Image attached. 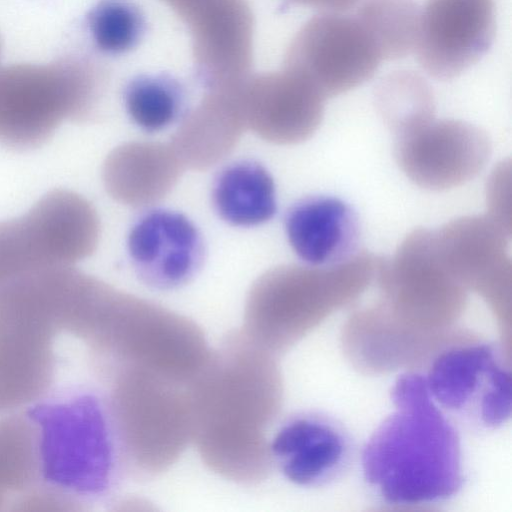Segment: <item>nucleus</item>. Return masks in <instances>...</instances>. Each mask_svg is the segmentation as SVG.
<instances>
[{
  "instance_id": "nucleus-9",
  "label": "nucleus",
  "mask_w": 512,
  "mask_h": 512,
  "mask_svg": "<svg viewBox=\"0 0 512 512\" xmlns=\"http://www.w3.org/2000/svg\"><path fill=\"white\" fill-rule=\"evenodd\" d=\"M382 61L375 42L356 16L326 12L301 27L283 66L305 78L326 99L371 79Z\"/></svg>"
},
{
  "instance_id": "nucleus-1",
  "label": "nucleus",
  "mask_w": 512,
  "mask_h": 512,
  "mask_svg": "<svg viewBox=\"0 0 512 512\" xmlns=\"http://www.w3.org/2000/svg\"><path fill=\"white\" fill-rule=\"evenodd\" d=\"M191 441L205 465L239 484H256L272 462L267 432L282 385L274 354L242 331L228 335L189 384Z\"/></svg>"
},
{
  "instance_id": "nucleus-6",
  "label": "nucleus",
  "mask_w": 512,
  "mask_h": 512,
  "mask_svg": "<svg viewBox=\"0 0 512 512\" xmlns=\"http://www.w3.org/2000/svg\"><path fill=\"white\" fill-rule=\"evenodd\" d=\"M108 408L121 456L140 475L166 471L191 441L189 384L118 366Z\"/></svg>"
},
{
  "instance_id": "nucleus-18",
  "label": "nucleus",
  "mask_w": 512,
  "mask_h": 512,
  "mask_svg": "<svg viewBox=\"0 0 512 512\" xmlns=\"http://www.w3.org/2000/svg\"><path fill=\"white\" fill-rule=\"evenodd\" d=\"M269 450L288 480L301 486H318L343 471L350 456V442L331 419L303 413L281 425L269 442Z\"/></svg>"
},
{
  "instance_id": "nucleus-8",
  "label": "nucleus",
  "mask_w": 512,
  "mask_h": 512,
  "mask_svg": "<svg viewBox=\"0 0 512 512\" xmlns=\"http://www.w3.org/2000/svg\"><path fill=\"white\" fill-rule=\"evenodd\" d=\"M92 204L70 190L47 193L25 214L0 222V283L41 269L74 266L97 247Z\"/></svg>"
},
{
  "instance_id": "nucleus-25",
  "label": "nucleus",
  "mask_w": 512,
  "mask_h": 512,
  "mask_svg": "<svg viewBox=\"0 0 512 512\" xmlns=\"http://www.w3.org/2000/svg\"><path fill=\"white\" fill-rule=\"evenodd\" d=\"M124 103L137 126L147 132H157L179 116L183 90L179 82L168 75H141L127 85Z\"/></svg>"
},
{
  "instance_id": "nucleus-15",
  "label": "nucleus",
  "mask_w": 512,
  "mask_h": 512,
  "mask_svg": "<svg viewBox=\"0 0 512 512\" xmlns=\"http://www.w3.org/2000/svg\"><path fill=\"white\" fill-rule=\"evenodd\" d=\"M440 259L463 286L478 290L492 302L509 300L511 234L486 216H465L434 231Z\"/></svg>"
},
{
  "instance_id": "nucleus-21",
  "label": "nucleus",
  "mask_w": 512,
  "mask_h": 512,
  "mask_svg": "<svg viewBox=\"0 0 512 512\" xmlns=\"http://www.w3.org/2000/svg\"><path fill=\"white\" fill-rule=\"evenodd\" d=\"M285 228L294 252L315 266L337 264L353 256L359 239L356 214L334 197L301 200L287 213Z\"/></svg>"
},
{
  "instance_id": "nucleus-3",
  "label": "nucleus",
  "mask_w": 512,
  "mask_h": 512,
  "mask_svg": "<svg viewBox=\"0 0 512 512\" xmlns=\"http://www.w3.org/2000/svg\"><path fill=\"white\" fill-rule=\"evenodd\" d=\"M377 265L375 256L363 252L324 267L273 268L248 293L242 332L275 355L324 313L358 296L376 275Z\"/></svg>"
},
{
  "instance_id": "nucleus-16",
  "label": "nucleus",
  "mask_w": 512,
  "mask_h": 512,
  "mask_svg": "<svg viewBox=\"0 0 512 512\" xmlns=\"http://www.w3.org/2000/svg\"><path fill=\"white\" fill-rule=\"evenodd\" d=\"M377 274L390 299L408 312L449 313L464 300V286L442 263L434 231L428 229L413 230L390 260L379 259Z\"/></svg>"
},
{
  "instance_id": "nucleus-24",
  "label": "nucleus",
  "mask_w": 512,
  "mask_h": 512,
  "mask_svg": "<svg viewBox=\"0 0 512 512\" xmlns=\"http://www.w3.org/2000/svg\"><path fill=\"white\" fill-rule=\"evenodd\" d=\"M379 111L396 135L433 119L434 98L426 81L409 71L385 77L376 90Z\"/></svg>"
},
{
  "instance_id": "nucleus-13",
  "label": "nucleus",
  "mask_w": 512,
  "mask_h": 512,
  "mask_svg": "<svg viewBox=\"0 0 512 512\" xmlns=\"http://www.w3.org/2000/svg\"><path fill=\"white\" fill-rule=\"evenodd\" d=\"M495 29L493 0H426L414 51L430 76L452 79L486 54Z\"/></svg>"
},
{
  "instance_id": "nucleus-26",
  "label": "nucleus",
  "mask_w": 512,
  "mask_h": 512,
  "mask_svg": "<svg viewBox=\"0 0 512 512\" xmlns=\"http://www.w3.org/2000/svg\"><path fill=\"white\" fill-rule=\"evenodd\" d=\"M87 21L95 45L108 54L132 50L145 32L144 16L130 0H100Z\"/></svg>"
},
{
  "instance_id": "nucleus-4",
  "label": "nucleus",
  "mask_w": 512,
  "mask_h": 512,
  "mask_svg": "<svg viewBox=\"0 0 512 512\" xmlns=\"http://www.w3.org/2000/svg\"><path fill=\"white\" fill-rule=\"evenodd\" d=\"M87 340L118 366L138 367L186 384L212 352L193 321L112 286L98 307Z\"/></svg>"
},
{
  "instance_id": "nucleus-17",
  "label": "nucleus",
  "mask_w": 512,
  "mask_h": 512,
  "mask_svg": "<svg viewBox=\"0 0 512 512\" xmlns=\"http://www.w3.org/2000/svg\"><path fill=\"white\" fill-rule=\"evenodd\" d=\"M127 244L137 274L158 289L187 283L203 260L200 233L186 216L175 211L154 210L141 217Z\"/></svg>"
},
{
  "instance_id": "nucleus-23",
  "label": "nucleus",
  "mask_w": 512,
  "mask_h": 512,
  "mask_svg": "<svg viewBox=\"0 0 512 512\" xmlns=\"http://www.w3.org/2000/svg\"><path fill=\"white\" fill-rule=\"evenodd\" d=\"M355 16L383 60H397L414 50L420 16L415 0H365Z\"/></svg>"
},
{
  "instance_id": "nucleus-27",
  "label": "nucleus",
  "mask_w": 512,
  "mask_h": 512,
  "mask_svg": "<svg viewBox=\"0 0 512 512\" xmlns=\"http://www.w3.org/2000/svg\"><path fill=\"white\" fill-rule=\"evenodd\" d=\"M511 166L503 162L493 171L487 186V216L511 234Z\"/></svg>"
},
{
  "instance_id": "nucleus-20",
  "label": "nucleus",
  "mask_w": 512,
  "mask_h": 512,
  "mask_svg": "<svg viewBox=\"0 0 512 512\" xmlns=\"http://www.w3.org/2000/svg\"><path fill=\"white\" fill-rule=\"evenodd\" d=\"M182 168L172 145L135 141L109 153L102 179L113 199L131 207H145L159 202L171 191Z\"/></svg>"
},
{
  "instance_id": "nucleus-7",
  "label": "nucleus",
  "mask_w": 512,
  "mask_h": 512,
  "mask_svg": "<svg viewBox=\"0 0 512 512\" xmlns=\"http://www.w3.org/2000/svg\"><path fill=\"white\" fill-rule=\"evenodd\" d=\"M31 416L37 464L47 479L87 496L109 489L117 440L110 411L99 398L81 394L38 406Z\"/></svg>"
},
{
  "instance_id": "nucleus-5",
  "label": "nucleus",
  "mask_w": 512,
  "mask_h": 512,
  "mask_svg": "<svg viewBox=\"0 0 512 512\" xmlns=\"http://www.w3.org/2000/svg\"><path fill=\"white\" fill-rule=\"evenodd\" d=\"M104 76L93 63L65 58L0 70V143L31 149L45 143L65 120L92 115Z\"/></svg>"
},
{
  "instance_id": "nucleus-2",
  "label": "nucleus",
  "mask_w": 512,
  "mask_h": 512,
  "mask_svg": "<svg viewBox=\"0 0 512 512\" xmlns=\"http://www.w3.org/2000/svg\"><path fill=\"white\" fill-rule=\"evenodd\" d=\"M391 397L394 411L362 451L365 480L391 505L430 504L453 497L463 482L459 438L432 398L425 376L402 374Z\"/></svg>"
},
{
  "instance_id": "nucleus-11",
  "label": "nucleus",
  "mask_w": 512,
  "mask_h": 512,
  "mask_svg": "<svg viewBox=\"0 0 512 512\" xmlns=\"http://www.w3.org/2000/svg\"><path fill=\"white\" fill-rule=\"evenodd\" d=\"M187 26L198 78L208 89L250 75L253 14L246 0H160Z\"/></svg>"
},
{
  "instance_id": "nucleus-12",
  "label": "nucleus",
  "mask_w": 512,
  "mask_h": 512,
  "mask_svg": "<svg viewBox=\"0 0 512 512\" xmlns=\"http://www.w3.org/2000/svg\"><path fill=\"white\" fill-rule=\"evenodd\" d=\"M491 142L485 131L460 120L434 118L396 135L395 157L405 175L429 190L465 184L486 165Z\"/></svg>"
},
{
  "instance_id": "nucleus-10",
  "label": "nucleus",
  "mask_w": 512,
  "mask_h": 512,
  "mask_svg": "<svg viewBox=\"0 0 512 512\" xmlns=\"http://www.w3.org/2000/svg\"><path fill=\"white\" fill-rule=\"evenodd\" d=\"M442 410L497 427L511 414V375L496 346L457 345L441 352L425 376Z\"/></svg>"
},
{
  "instance_id": "nucleus-29",
  "label": "nucleus",
  "mask_w": 512,
  "mask_h": 512,
  "mask_svg": "<svg viewBox=\"0 0 512 512\" xmlns=\"http://www.w3.org/2000/svg\"><path fill=\"white\" fill-rule=\"evenodd\" d=\"M1 48H2V45H1V38H0V53H1Z\"/></svg>"
},
{
  "instance_id": "nucleus-19",
  "label": "nucleus",
  "mask_w": 512,
  "mask_h": 512,
  "mask_svg": "<svg viewBox=\"0 0 512 512\" xmlns=\"http://www.w3.org/2000/svg\"><path fill=\"white\" fill-rule=\"evenodd\" d=\"M245 80L207 90L198 105L184 117L171 144L183 166L208 169L236 146L247 127L242 102Z\"/></svg>"
},
{
  "instance_id": "nucleus-28",
  "label": "nucleus",
  "mask_w": 512,
  "mask_h": 512,
  "mask_svg": "<svg viewBox=\"0 0 512 512\" xmlns=\"http://www.w3.org/2000/svg\"><path fill=\"white\" fill-rule=\"evenodd\" d=\"M292 3L326 12L340 13L354 7L360 0H287Z\"/></svg>"
},
{
  "instance_id": "nucleus-14",
  "label": "nucleus",
  "mask_w": 512,
  "mask_h": 512,
  "mask_svg": "<svg viewBox=\"0 0 512 512\" xmlns=\"http://www.w3.org/2000/svg\"><path fill=\"white\" fill-rule=\"evenodd\" d=\"M325 98L293 70L249 75L242 88V102L249 127L275 144H297L310 138L324 114Z\"/></svg>"
},
{
  "instance_id": "nucleus-22",
  "label": "nucleus",
  "mask_w": 512,
  "mask_h": 512,
  "mask_svg": "<svg viewBox=\"0 0 512 512\" xmlns=\"http://www.w3.org/2000/svg\"><path fill=\"white\" fill-rule=\"evenodd\" d=\"M212 198L220 217L235 226L264 223L277 208L274 181L254 161H239L226 167L214 183Z\"/></svg>"
}]
</instances>
